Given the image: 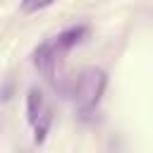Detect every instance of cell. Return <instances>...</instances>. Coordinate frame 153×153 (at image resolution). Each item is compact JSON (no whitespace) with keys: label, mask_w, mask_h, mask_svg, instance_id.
Wrapping results in <instances>:
<instances>
[{"label":"cell","mask_w":153,"mask_h":153,"mask_svg":"<svg viewBox=\"0 0 153 153\" xmlns=\"http://www.w3.org/2000/svg\"><path fill=\"white\" fill-rule=\"evenodd\" d=\"M50 120H53V117H50V112L45 110V112L33 122V141H36V143H43V141H45V134H48Z\"/></svg>","instance_id":"cell-4"},{"label":"cell","mask_w":153,"mask_h":153,"mask_svg":"<svg viewBox=\"0 0 153 153\" xmlns=\"http://www.w3.org/2000/svg\"><path fill=\"white\" fill-rule=\"evenodd\" d=\"M84 36H86V26H69V29H65V31L53 41V45L57 48V53H65V50H69L72 45H76Z\"/></svg>","instance_id":"cell-2"},{"label":"cell","mask_w":153,"mask_h":153,"mask_svg":"<svg viewBox=\"0 0 153 153\" xmlns=\"http://www.w3.org/2000/svg\"><path fill=\"white\" fill-rule=\"evenodd\" d=\"M43 112H45V108H43V96H41V91L31 88L29 96H26V120L33 124Z\"/></svg>","instance_id":"cell-3"},{"label":"cell","mask_w":153,"mask_h":153,"mask_svg":"<svg viewBox=\"0 0 153 153\" xmlns=\"http://www.w3.org/2000/svg\"><path fill=\"white\" fill-rule=\"evenodd\" d=\"M105 86H108V74L98 67H91L79 76V84L74 88V100L79 105V117L81 120H86V115H91L96 110Z\"/></svg>","instance_id":"cell-1"},{"label":"cell","mask_w":153,"mask_h":153,"mask_svg":"<svg viewBox=\"0 0 153 153\" xmlns=\"http://www.w3.org/2000/svg\"><path fill=\"white\" fill-rule=\"evenodd\" d=\"M55 0H22V12L31 14V12H38V10H45L50 7Z\"/></svg>","instance_id":"cell-5"}]
</instances>
